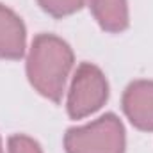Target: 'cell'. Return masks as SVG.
<instances>
[{"label": "cell", "instance_id": "obj_1", "mask_svg": "<svg viewBox=\"0 0 153 153\" xmlns=\"http://www.w3.org/2000/svg\"><path fill=\"white\" fill-rule=\"evenodd\" d=\"M73 64L71 46L55 34L43 32L32 39L25 71L34 91L53 103H61Z\"/></svg>", "mask_w": 153, "mask_h": 153}, {"label": "cell", "instance_id": "obj_2", "mask_svg": "<svg viewBox=\"0 0 153 153\" xmlns=\"http://www.w3.org/2000/svg\"><path fill=\"white\" fill-rule=\"evenodd\" d=\"M64 150L66 153H125V125L114 112H105L87 125L68 128Z\"/></svg>", "mask_w": 153, "mask_h": 153}, {"label": "cell", "instance_id": "obj_3", "mask_svg": "<svg viewBox=\"0 0 153 153\" xmlns=\"http://www.w3.org/2000/svg\"><path fill=\"white\" fill-rule=\"evenodd\" d=\"M109 100V82L105 73L91 62L76 68L68 89L66 111L71 119H84L98 112Z\"/></svg>", "mask_w": 153, "mask_h": 153}, {"label": "cell", "instance_id": "obj_4", "mask_svg": "<svg viewBox=\"0 0 153 153\" xmlns=\"http://www.w3.org/2000/svg\"><path fill=\"white\" fill-rule=\"evenodd\" d=\"M121 109L134 128L153 132V80H134L121 96Z\"/></svg>", "mask_w": 153, "mask_h": 153}, {"label": "cell", "instance_id": "obj_5", "mask_svg": "<svg viewBox=\"0 0 153 153\" xmlns=\"http://www.w3.org/2000/svg\"><path fill=\"white\" fill-rule=\"evenodd\" d=\"M27 48V29L23 20L7 5L0 4V59L20 61Z\"/></svg>", "mask_w": 153, "mask_h": 153}, {"label": "cell", "instance_id": "obj_6", "mask_svg": "<svg viewBox=\"0 0 153 153\" xmlns=\"http://www.w3.org/2000/svg\"><path fill=\"white\" fill-rule=\"evenodd\" d=\"M87 5L102 30L119 34L128 29V0H87Z\"/></svg>", "mask_w": 153, "mask_h": 153}, {"label": "cell", "instance_id": "obj_7", "mask_svg": "<svg viewBox=\"0 0 153 153\" xmlns=\"http://www.w3.org/2000/svg\"><path fill=\"white\" fill-rule=\"evenodd\" d=\"M38 4L46 14L53 18H64L78 13L84 7L85 0H38Z\"/></svg>", "mask_w": 153, "mask_h": 153}, {"label": "cell", "instance_id": "obj_8", "mask_svg": "<svg viewBox=\"0 0 153 153\" xmlns=\"http://www.w3.org/2000/svg\"><path fill=\"white\" fill-rule=\"evenodd\" d=\"M7 153H43V148L36 139L25 134H14L7 141Z\"/></svg>", "mask_w": 153, "mask_h": 153}, {"label": "cell", "instance_id": "obj_9", "mask_svg": "<svg viewBox=\"0 0 153 153\" xmlns=\"http://www.w3.org/2000/svg\"><path fill=\"white\" fill-rule=\"evenodd\" d=\"M0 153H4V148H2V139H0Z\"/></svg>", "mask_w": 153, "mask_h": 153}]
</instances>
